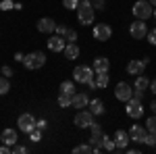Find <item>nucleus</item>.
I'll return each mask as SVG.
<instances>
[{"label": "nucleus", "instance_id": "obj_44", "mask_svg": "<svg viewBox=\"0 0 156 154\" xmlns=\"http://www.w3.org/2000/svg\"><path fill=\"white\" fill-rule=\"evenodd\" d=\"M148 2H150V4H152V6H156V0H148Z\"/></svg>", "mask_w": 156, "mask_h": 154}, {"label": "nucleus", "instance_id": "obj_28", "mask_svg": "<svg viewBox=\"0 0 156 154\" xmlns=\"http://www.w3.org/2000/svg\"><path fill=\"white\" fill-rule=\"evenodd\" d=\"M11 90V83H9V77H0V96L9 94Z\"/></svg>", "mask_w": 156, "mask_h": 154}, {"label": "nucleus", "instance_id": "obj_12", "mask_svg": "<svg viewBox=\"0 0 156 154\" xmlns=\"http://www.w3.org/2000/svg\"><path fill=\"white\" fill-rule=\"evenodd\" d=\"M148 88H150V81H148V77H144V75H137V79H135V85H133V96L142 100V96H144V92L148 90Z\"/></svg>", "mask_w": 156, "mask_h": 154}, {"label": "nucleus", "instance_id": "obj_38", "mask_svg": "<svg viewBox=\"0 0 156 154\" xmlns=\"http://www.w3.org/2000/svg\"><path fill=\"white\" fill-rule=\"evenodd\" d=\"M148 42H150L152 46H156V27L150 31V34H148Z\"/></svg>", "mask_w": 156, "mask_h": 154}, {"label": "nucleus", "instance_id": "obj_1", "mask_svg": "<svg viewBox=\"0 0 156 154\" xmlns=\"http://www.w3.org/2000/svg\"><path fill=\"white\" fill-rule=\"evenodd\" d=\"M96 77V71H94V67H85V65H79V67H75V71H73V79L77 83H90L92 79Z\"/></svg>", "mask_w": 156, "mask_h": 154}, {"label": "nucleus", "instance_id": "obj_30", "mask_svg": "<svg viewBox=\"0 0 156 154\" xmlns=\"http://www.w3.org/2000/svg\"><path fill=\"white\" fill-rule=\"evenodd\" d=\"M62 6H65V9H69V11L79 9V0H62Z\"/></svg>", "mask_w": 156, "mask_h": 154}, {"label": "nucleus", "instance_id": "obj_29", "mask_svg": "<svg viewBox=\"0 0 156 154\" xmlns=\"http://www.w3.org/2000/svg\"><path fill=\"white\" fill-rule=\"evenodd\" d=\"M146 129L150 131V133H156V115L146 121Z\"/></svg>", "mask_w": 156, "mask_h": 154}, {"label": "nucleus", "instance_id": "obj_15", "mask_svg": "<svg viewBox=\"0 0 156 154\" xmlns=\"http://www.w3.org/2000/svg\"><path fill=\"white\" fill-rule=\"evenodd\" d=\"M131 142V138H129V133L127 131L119 129L115 133V146H117V150H127V144Z\"/></svg>", "mask_w": 156, "mask_h": 154}, {"label": "nucleus", "instance_id": "obj_8", "mask_svg": "<svg viewBox=\"0 0 156 154\" xmlns=\"http://www.w3.org/2000/svg\"><path fill=\"white\" fill-rule=\"evenodd\" d=\"M104 131L102 127L98 125V123H92V138H90V144H92V148H102V140H104ZM104 150V148H102Z\"/></svg>", "mask_w": 156, "mask_h": 154}, {"label": "nucleus", "instance_id": "obj_4", "mask_svg": "<svg viewBox=\"0 0 156 154\" xmlns=\"http://www.w3.org/2000/svg\"><path fill=\"white\" fill-rule=\"evenodd\" d=\"M77 19H79V23H81V25L94 23V6H92V2H87V4H79V9H77Z\"/></svg>", "mask_w": 156, "mask_h": 154}, {"label": "nucleus", "instance_id": "obj_41", "mask_svg": "<svg viewBox=\"0 0 156 154\" xmlns=\"http://www.w3.org/2000/svg\"><path fill=\"white\" fill-rule=\"evenodd\" d=\"M15 60H17V63H23V60H25V54H23V52H17V54H15Z\"/></svg>", "mask_w": 156, "mask_h": 154}, {"label": "nucleus", "instance_id": "obj_11", "mask_svg": "<svg viewBox=\"0 0 156 154\" xmlns=\"http://www.w3.org/2000/svg\"><path fill=\"white\" fill-rule=\"evenodd\" d=\"M112 36V27L106 23H98L94 27V40H100V42H104V40H110Z\"/></svg>", "mask_w": 156, "mask_h": 154}, {"label": "nucleus", "instance_id": "obj_33", "mask_svg": "<svg viewBox=\"0 0 156 154\" xmlns=\"http://www.w3.org/2000/svg\"><path fill=\"white\" fill-rule=\"evenodd\" d=\"M11 152L12 154H25V152H27V148H25V146H19V144H15V146H11Z\"/></svg>", "mask_w": 156, "mask_h": 154}, {"label": "nucleus", "instance_id": "obj_31", "mask_svg": "<svg viewBox=\"0 0 156 154\" xmlns=\"http://www.w3.org/2000/svg\"><path fill=\"white\" fill-rule=\"evenodd\" d=\"M29 138H31V142H40V140H42V129H40V127H36V129L29 133Z\"/></svg>", "mask_w": 156, "mask_h": 154}, {"label": "nucleus", "instance_id": "obj_45", "mask_svg": "<svg viewBox=\"0 0 156 154\" xmlns=\"http://www.w3.org/2000/svg\"><path fill=\"white\" fill-rule=\"evenodd\" d=\"M152 17H154V19H156V11H154V13H152Z\"/></svg>", "mask_w": 156, "mask_h": 154}, {"label": "nucleus", "instance_id": "obj_32", "mask_svg": "<svg viewBox=\"0 0 156 154\" xmlns=\"http://www.w3.org/2000/svg\"><path fill=\"white\" fill-rule=\"evenodd\" d=\"M65 40H67V44H73V42L77 40V31L69 29V31H67V36H65Z\"/></svg>", "mask_w": 156, "mask_h": 154}, {"label": "nucleus", "instance_id": "obj_7", "mask_svg": "<svg viewBox=\"0 0 156 154\" xmlns=\"http://www.w3.org/2000/svg\"><path fill=\"white\" fill-rule=\"evenodd\" d=\"M115 96H117V100L121 102H127L129 98H133V88L129 83H117V88H115Z\"/></svg>", "mask_w": 156, "mask_h": 154}, {"label": "nucleus", "instance_id": "obj_25", "mask_svg": "<svg viewBox=\"0 0 156 154\" xmlns=\"http://www.w3.org/2000/svg\"><path fill=\"white\" fill-rule=\"evenodd\" d=\"M90 152H94L92 144H81V146H75L73 148V154H90Z\"/></svg>", "mask_w": 156, "mask_h": 154}, {"label": "nucleus", "instance_id": "obj_20", "mask_svg": "<svg viewBox=\"0 0 156 154\" xmlns=\"http://www.w3.org/2000/svg\"><path fill=\"white\" fill-rule=\"evenodd\" d=\"M87 106H90V113H92V115H104V110H106V108H104V102L98 100V98H94Z\"/></svg>", "mask_w": 156, "mask_h": 154}, {"label": "nucleus", "instance_id": "obj_6", "mask_svg": "<svg viewBox=\"0 0 156 154\" xmlns=\"http://www.w3.org/2000/svg\"><path fill=\"white\" fill-rule=\"evenodd\" d=\"M127 115L131 119H140L142 115H144V106H142V100L140 98H129L127 100Z\"/></svg>", "mask_w": 156, "mask_h": 154}, {"label": "nucleus", "instance_id": "obj_36", "mask_svg": "<svg viewBox=\"0 0 156 154\" xmlns=\"http://www.w3.org/2000/svg\"><path fill=\"white\" fill-rule=\"evenodd\" d=\"M92 6L98 9V11H102V9L106 6V0H92Z\"/></svg>", "mask_w": 156, "mask_h": 154}, {"label": "nucleus", "instance_id": "obj_24", "mask_svg": "<svg viewBox=\"0 0 156 154\" xmlns=\"http://www.w3.org/2000/svg\"><path fill=\"white\" fill-rule=\"evenodd\" d=\"M71 104H73V96L62 94V92H60V94H58V106L67 108V106H71Z\"/></svg>", "mask_w": 156, "mask_h": 154}, {"label": "nucleus", "instance_id": "obj_19", "mask_svg": "<svg viewBox=\"0 0 156 154\" xmlns=\"http://www.w3.org/2000/svg\"><path fill=\"white\" fill-rule=\"evenodd\" d=\"M87 104H90V98H87V94L79 92V94L73 96V104H71V106H75V108H79V110H81V108L87 106Z\"/></svg>", "mask_w": 156, "mask_h": 154}, {"label": "nucleus", "instance_id": "obj_16", "mask_svg": "<svg viewBox=\"0 0 156 154\" xmlns=\"http://www.w3.org/2000/svg\"><path fill=\"white\" fill-rule=\"evenodd\" d=\"M146 135H148V129H144L142 125H133L131 129H129V138H131V142L142 144L146 140Z\"/></svg>", "mask_w": 156, "mask_h": 154}, {"label": "nucleus", "instance_id": "obj_3", "mask_svg": "<svg viewBox=\"0 0 156 154\" xmlns=\"http://www.w3.org/2000/svg\"><path fill=\"white\" fill-rule=\"evenodd\" d=\"M133 15H135V19H142V21H146V19H150L152 17V4L148 2V0H140V2H135L133 4Z\"/></svg>", "mask_w": 156, "mask_h": 154}, {"label": "nucleus", "instance_id": "obj_27", "mask_svg": "<svg viewBox=\"0 0 156 154\" xmlns=\"http://www.w3.org/2000/svg\"><path fill=\"white\" fill-rule=\"evenodd\" d=\"M102 148H104L106 152H112V150H117V146H115V140H110L108 135H104V140H102Z\"/></svg>", "mask_w": 156, "mask_h": 154}, {"label": "nucleus", "instance_id": "obj_42", "mask_svg": "<svg viewBox=\"0 0 156 154\" xmlns=\"http://www.w3.org/2000/svg\"><path fill=\"white\" fill-rule=\"evenodd\" d=\"M150 90H152L154 96H156V79H154V81H150Z\"/></svg>", "mask_w": 156, "mask_h": 154}, {"label": "nucleus", "instance_id": "obj_17", "mask_svg": "<svg viewBox=\"0 0 156 154\" xmlns=\"http://www.w3.org/2000/svg\"><path fill=\"white\" fill-rule=\"evenodd\" d=\"M65 46H67V40L62 36H52L48 40V48L52 52H60V50H65Z\"/></svg>", "mask_w": 156, "mask_h": 154}, {"label": "nucleus", "instance_id": "obj_39", "mask_svg": "<svg viewBox=\"0 0 156 154\" xmlns=\"http://www.w3.org/2000/svg\"><path fill=\"white\" fill-rule=\"evenodd\" d=\"M0 73H2L4 77H11V75H12V69H11V67H6V65H4V67L0 69Z\"/></svg>", "mask_w": 156, "mask_h": 154}, {"label": "nucleus", "instance_id": "obj_26", "mask_svg": "<svg viewBox=\"0 0 156 154\" xmlns=\"http://www.w3.org/2000/svg\"><path fill=\"white\" fill-rule=\"evenodd\" d=\"M73 90H75V85H73V81H62V83H60V92H62V94L75 96V92H73Z\"/></svg>", "mask_w": 156, "mask_h": 154}, {"label": "nucleus", "instance_id": "obj_5", "mask_svg": "<svg viewBox=\"0 0 156 154\" xmlns=\"http://www.w3.org/2000/svg\"><path fill=\"white\" fill-rule=\"evenodd\" d=\"M17 125H19V129L23 131V133H27V135H29V133H31V131L37 127V121L34 119V115H29V113H23L21 117L17 119Z\"/></svg>", "mask_w": 156, "mask_h": 154}, {"label": "nucleus", "instance_id": "obj_10", "mask_svg": "<svg viewBox=\"0 0 156 154\" xmlns=\"http://www.w3.org/2000/svg\"><path fill=\"white\" fill-rule=\"evenodd\" d=\"M129 34H131L133 40H142L144 36H148V27H146V23L142 21V19H137L135 23H131V27H129Z\"/></svg>", "mask_w": 156, "mask_h": 154}, {"label": "nucleus", "instance_id": "obj_18", "mask_svg": "<svg viewBox=\"0 0 156 154\" xmlns=\"http://www.w3.org/2000/svg\"><path fill=\"white\" fill-rule=\"evenodd\" d=\"M0 140H2V144H6V146H15V144H17V131L6 127V129L2 131Z\"/></svg>", "mask_w": 156, "mask_h": 154}, {"label": "nucleus", "instance_id": "obj_9", "mask_svg": "<svg viewBox=\"0 0 156 154\" xmlns=\"http://www.w3.org/2000/svg\"><path fill=\"white\" fill-rule=\"evenodd\" d=\"M77 127H92V123H94V115L90 113V110H79L77 115H75V121H73Z\"/></svg>", "mask_w": 156, "mask_h": 154}, {"label": "nucleus", "instance_id": "obj_40", "mask_svg": "<svg viewBox=\"0 0 156 154\" xmlns=\"http://www.w3.org/2000/svg\"><path fill=\"white\" fill-rule=\"evenodd\" d=\"M0 154H11V146L2 144V146H0Z\"/></svg>", "mask_w": 156, "mask_h": 154}, {"label": "nucleus", "instance_id": "obj_14", "mask_svg": "<svg viewBox=\"0 0 156 154\" xmlns=\"http://www.w3.org/2000/svg\"><path fill=\"white\" fill-rule=\"evenodd\" d=\"M37 31H42V34H52V31H56V21L50 19V17L40 19V21H37Z\"/></svg>", "mask_w": 156, "mask_h": 154}, {"label": "nucleus", "instance_id": "obj_35", "mask_svg": "<svg viewBox=\"0 0 156 154\" xmlns=\"http://www.w3.org/2000/svg\"><path fill=\"white\" fill-rule=\"evenodd\" d=\"M0 9H2V11H11V9H15V2H11V0H2V2H0Z\"/></svg>", "mask_w": 156, "mask_h": 154}, {"label": "nucleus", "instance_id": "obj_37", "mask_svg": "<svg viewBox=\"0 0 156 154\" xmlns=\"http://www.w3.org/2000/svg\"><path fill=\"white\" fill-rule=\"evenodd\" d=\"M67 31H69V27L67 25H56V36H67Z\"/></svg>", "mask_w": 156, "mask_h": 154}, {"label": "nucleus", "instance_id": "obj_2", "mask_svg": "<svg viewBox=\"0 0 156 154\" xmlns=\"http://www.w3.org/2000/svg\"><path fill=\"white\" fill-rule=\"evenodd\" d=\"M44 63H46V54H44V52H31V54H25V60H23L25 69H29V71L44 67Z\"/></svg>", "mask_w": 156, "mask_h": 154}, {"label": "nucleus", "instance_id": "obj_43", "mask_svg": "<svg viewBox=\"0 0 156 154\" xmlns=\"http://www.w3.org/2000/svg\"><path fill=\"white\" fill-rule=\"evenodd\" d=\"M152 110H154V115H156V100L152 102Z\"/></svg>", "mask_w": 156, "mask_h": 154}, {"label": "nucleus", "instance_id": "obj_13", "mask_svg": "<svg viewBox=\"0 0 156 154\" xmlns=\"http://www.w3.org/2000/svg\"><path fill=\"white\" fill-rule=\"evenodd\" d=\"M148 63H150V59L129 60V65H127V73H129V75H140V73H142L146 67H148Z\"/></svg>", "mask_w": 156, "mask_h": 154}, {"label": "nucleus", "instance_id": "obj_23", "mask_svg": "<svg viewBox=\"0 0 156 154\" xmlns=\"http://www.w3.org/2000/svg\"><path fill=\"white\" fill-rule=\"evenodd\" d=\"M94 79H96V85L100 88V90H102V88H106V85H108V71L96 73V77H94Z\"/></svg>", "mask_w": 156, "mask_h": 154}, {"label": "nucleus", "instance_id": "obj_34", "mask_svg": "<svg viewBox=\"0 0 156 154\" xmlns=\"http://www.w3.org/2000/svg\"><path fill=\"white\" fill-rule=\"evenodd\" d=\"M144 144H148V146H156V133H150V131H148Z\"/></svg>", "mask_w": 156, "mask_h": 154}, {"label": "nucleus", "instance_id": "obj_22", "mask_svg": "<svg viewBox=\"0 0 156 154\" xmlns=\"http://www.w3.org/2000/svg\"><path fill=\"white\" fill-rule=\"evenodd\" d=\"M94 71L100 73V71H108V67H110V63H108V59H104V56H98L96 60H94Z\"/></svg>", "mask_w": 156, "mask_h": 154}, {"label": "nucleus", "instance_id": "obj_21", "mask_svg": "<svg viewBox=\"0 0 156 154\" xmlns=\"http://www.w3.org/2000/svg\"><path fill=\"white\" fill-rule=\"evenodd\" d=\"M62 52H65V56H67L69 60H75V59H79V48H77V44H75V42H73V44H67Z\"/></svg>", "mask_w": 156, "mask_h": 154}]
</instances>
